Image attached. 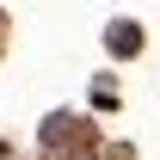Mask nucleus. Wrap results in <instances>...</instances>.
Masks as SVG:
<instances>
[{
    "label": "nucleus",
    "mask_w": 160,
    "mask_h": 160,
    "mask_svg": "<svg viewBox=\"0 0 160 160\" xmlns=\"http://www.w3.org/2000/svg\"><path fill=\"white\" fill-rule=\"evenodd\" d=\"M111 49H117V56H123V49L136 56V49H142V31H136V25H111Z\"/></svg>",
    "instance_id": "nucleus-2"
},
{
    "label": "nucleus",
    "mask_w": 160,
    "mask_h": 160,
    "mask_svg": "<svg viewBox=\"0 0 160 160\" xmlns=\"http://www.w3.org/2000/svg\"><path fill=\"white\" fill-rule=\"evenodd\" d=\"M86 148V142H92V129H86V123H74V117H49L43 123V148Z\"/></svg>",
    "instance_id": "nucleus-1"
}]
</instances>
